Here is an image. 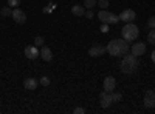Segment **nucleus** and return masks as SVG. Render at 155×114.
<instances>
[{
  "instance_id": "aec40b11",
  "label": "nucleus",
  "mask_w": 155,
  "mask_h": 114,
  "mask_svg": "<svg viewBox=\"0 0 155 114\" xmlns=\"http://www.w3.org/2000/svg\"><path fill=\"white\" fill-rule=\"evenodd\" d=\"M39 83H41L42 86H48V85H50V77H47V75H42L41 80H39Z\"/></svg>"
},
{
  "instance_id": "5701e85b",
  "label": "nucleus",
  "mask_w": 155,
  "mask_h": 114,
  "mask_svg": "<svg viewBox=\"0 0 155 114\" xmlns=\"http://www.w3.org/2000/svg\"><path fill=\"white\" fill-rule=\"evenodd\" d=\"M20 5V0H8V6L11 8H17Z\"/></svg>"
},
{
  "instance_id": "9b49d317",
  "label": "nucleus",
  "mask_w": 155,
  "mask_h": 114,
  "mask_svg": "<svg viewBox=\"0 0 155 114\" xmlns=\"http://www.w3.org/2000/svg\"><path fill=\"white\" fill-rule=\"evenodd\" d=\"M116 86V80L113 75H107V77L104 79V82H102V88H104L106 91H113Z\"/></svg>"
},
{
  "instance_id": "4468645a",
  "label": "nucleus",
  "mask_w": 155,
  "mask_h": 114,
  "mask_svg": "<svg viewBox=\"0 0 155 114\" xmlns=\"http://www.w3.org/2000/svg\"><path fill=\"white\" fill-rule=\"evenodd\" d=\"M41 59L45 60V62H50L53 59V53H51V49L48 46H42L41 48Z\"/></svg>"
},
{
  "instance_id": "c85d7f7f",
  "label": "nucleus",
  "mask_w": 155,
  "mask_h": 114,
  "mask_svg": "<svg viewBox=\"0 0 155 114\" xmlns=\"http://www.w3.org/2000/svg\"><path fill=\"white\" fill-rule=\"evenodd\" d=\"M150 60L155 63V49H153V51H152V54H150Z\"/></svg>"
},
{
  "instance_id": "412c9836",
  "label": "nucleus",
  "mask_w": 155,
  "mask_h": 114,
  "mask_svg": "<svg viewBox=\"0 0 155 114\" xmlns=\"http://www.w3.org/2000/svg\"><path fill=\"white\" fill-rule=\"evenodd\" d=\"M147 42L155 43V29H150V31H149V34H147Z\"/></svg>"
},
{
  "instance_id": "6ab92c4d",
  "label": "nucleus",
  "mask_w": 155,
  "mask_h": 114,
  "mask_svg": "<svg viewBox=\"0 0 155 114\" xmlns=\"http://www.w3.org/2000/svg\"><path fill=\"white\" fill-rule=\"evenodd\" d=\"M11 14H12V9H11V6H5V8H2V16L9 17Z\"/></svg>"
},
{
  "instance_id": "2eb2a0df",
  "label": "nucleus",
  "mask_w": 155,
  "mask_h": 114,
  "mask_svg": "<svg viewBox=\"0 0 155 114\" xmlns=\"http://www.w3.org/2000/svg\"><path fill=\"white\" fill-rule=\"evenodd\" d=\"M71 12H73V16H76V17H82L85 14V8L81 6V5H74L71 8Z\"/></svg>"
},
{
  "instance_id": "7ed1b4c3",
  "label": "nucleus",
  "mask_w": 155,
  "mask_h": 114,
  "mask_svg": "<svg viewBox=\"0 0 155 114\" xmlns=\"http://www.w3.org/2000/svg\"><path fill=\"white\" fill-rule=\"evenodd\" d=\"M121 34H123V39H124V40L132 42V40H135L137 37H138L140 29H138L137 25H134V22H132V23H126L124 28L121 29Z\"/></svg>"
},
{
  "instance_id": "4be33fe9",
  "label": "nucleus",
  "mask_w": 155,
  "mask_h": 114,
  "mask_svg": "<svg viewBox=\"0 0 155 114\" xmlns=\"http://www.w3.org/2000/svg\"><path fill=\"white\" fill-rule=\"evenodd\" d=\"M109 5H110V3H109V0H99V2H98V6H99L101 9H106Z\"/></svg>"
},
{
  "instance_id": "393cba45",
  "label": "nucleus",
  "mask_w": 155,
  "mask_h": 114,
  "mask_svg": "<svg viewBox=\"0 0 155 114\" xmlns=\"http://www.w3.org/2000/svg\"><path fill=\"white\" fill-rule=\"evenodd\" d=\"M112 96H113V102H120V100L123 99L121 93H112Z\"/></svg>"
},
{
  "instance_id": "f8f14e48",
  "label": "nucleus",
  "mask_w": 155,
  "mask_h": 114,
  "mask_svg": "<svg viewBox=\"0 0 155 114\" xmlns=\"http://www.w3.org/2000/svg\"><path fill=\"white\" fill-rule=\"evenodd\" d=\"M23 86H25V90H28V91H34L36 88L39 86V80L33 79V77H27L23 80Z\"/></svg>"
},
{
  "instance_id": "bb28decb",
  "label": "nucleus",
  "mask_w": 155,
  "mask_h": 114,
  "mask_svg": "<svg viewBox=\"0 0 155 114\" xmlns=\"http://www.w3.org/2000/svg\"><path fill=\"white\" fill-rule=\"evenodd\" d=\"M73 112H74V114H84V112H85V109H84V108H81V106H78V108H74V109H73Z\"/></svg>"
},
{
  "instance_id": "a878e982",
  "label": "nucleus",
  "mask_w": 155,
  "mask_h": 114,
  "mask_svg": "<svg viewBox=\"0 0 155 114\" xmlns=\"http://www.w3.org/2000/svg\"><path fill=\"white\" fill-rule=\"evenodd\" d=\"M99 29H101V32H109V23H102Z\"/></svg>"
},
{
  "instance_id": "a211bd4d",
  "label": "nucleus",
  "mask_w": 155,
  "mask_h": 114,
  "mask_svg": "<svg viewBox=\"0 0 155 114\" xmlns=\"http://www.w3.org/2000/svg\"><path fill=\"white\" fill-rule=\"evenodd\" d=\"M54 8H56V5H54V3H48L42 11H44V14H50V12H53V11H54Z\"/></svg>"
},
{
  "instance_id": "20e7f679",
  "label": "nucleus",
  "mask_w": 155,
  "mask_h": 114,
  "mask_svg": "<svg viewBox=\"0 0 155 114\" xmlns=\"http://www.w3.org/2000/svg\"><path fill=\"white\" fill-rule=\"evenodd\" d=\"M98 17H99V20H101V23H118L120 22V17L118 16H115V14H112V12H109V11H106V9H101L99 12H98Z\"/></svg>"
},
{
  "instance_id": "39448f33",
  "label": "nucleus",
  "mask_w": 155,
  "mask_h": 114,
  "mask_svg": "<svg viewBox=\"0 0 155 114\" xmlns=\"http://www.w3.org/2000/svg\"><path fill=\"white\" fill-rule=\"evenodd\" d=\"M113 103V96H112V91H102L101 94H99V105H101V108H104V109H107L110 105Z\"/></svg>"
},
{
  "instance_id": "f3484780",
  "label": "nucleus",
  "mask_w": 155,
  "mask_h": 114,
  "mask_svg": "<svg viewBox=\"0 0 155 114\" xmlns=\"http://www.w3.org/2000/svg\"><path fill=\"white\" fill-rule=\"evenodd\" d=\"M44 43H45V39H44L42 35H37L36 39H34V45H36L37 48H39V46L42 48V46H44Z\"/></svg>"
},
{
  "instance_id": "0eeeda50",
  "label": "nucleus",
  "mask_w": 155,
  "mask_h": 114,
  "mask_svg": "<svg viewBox=\"0 0 155 114\" xmlns=\"http://www.w3.org/2000/svg\"><path fill=\"white\" fill-rule=\"evenodd\" d=\"M11 17L14 19L16 23H25V22H27V14H25V11L20 9V8H14V9H12Z\"/></svg>"
},
{
  "instance_id": "f03ea898",
  "label": "nucleus",
  "mask_w": 155,
  "mask_h": 114,
  "mask_svg": "<svg viewBox=\"0 0 155 114\" xmlns=\"http://www.w3.org/2000/svg\"><path fill=\"white\" fill-rule=\"evenodd\" d=\"M120 66L124 74H134L138 68V57L135 54H124Z\"/></svg>"
},
{
  "instance_id": "b1692460",
  "label": "nucleus",
  "mask_w": 155,
  "mask_h": 114,
  "mask_svg": "<svg viewBox=\"0 0 155 114\" xmlns=\"http://www.w3.org/2000/svg\"><path fill=\"white\" fill-rule=\"evenodd\" d=\"M147 26H149L150 29H155V17H153V16L149 17V20H147Z\"/></svg>"
},
{
  "instance_id": "ddd939ff",
  "label": "nucleus",
  "mask_w": 155,
  "mask_h": 114,
  "mask_svg": "<svg viewBox=\"0 0 155 114\" xmlns=\"http://www.w3.org/2000/svg\"><path fill=\"white\" fill-rule=\"evenodd\" d=\"M104 53H106V48H102L99 45H95V46H92V48L88 49L90 57H99V56H102Z\"/></svg>"
},
{
  "instance_id": "6e6552de",
  "label": "nucleus",
  "mask_w": 155,
  "mask_h": 114,
  "mask_svg": "<svg viewBox=\"0 0 155 114\" xmlns=\"http://www.w3.org/2000/svg\"><path fill=\"white\" fill-rule=\"evenodd\" d=\"M143 102H144V106L146 108H155V91H152V90L146 91Z\"/></svg>"
},
{
  "instance_id": "f257e3e1",
  "label": "nucleus",
  "mask_w": 155,
  "mask_h": 114,
  "mask_svg": "<svg viewBox=\"0 0 155 114\" xmlns=\"http://www.w3.org/2000/svg\"><path fill=\"white\" fill-rule=\"evenodd\" d=\"M106 51L110 56H113V57H123L129 51L127 40H124V39H113V40H110L109 45L106 46Z\"/></svg>"
},
{
  "instance_id": "dca6fc26",
  "label": "nucleus",
  "mask_w": 155,
  "mask_h": 114,
  "mask_svg": "<svg viewBox=\"0 0 155 114\" xmlns=\"http://www.w3.org/2000/svg\"><path fill=\"white\" fill-rule=\"evenodd\" d=\"M96 3H98V0H84V8H87V9H92Z\"/></svg>"
},
{
  "instance_id": "9d476101",
  "label": "nucleus",
  "mask_w": 155,
  "mask_h": 114,
  "mask_svg": "<svg viewBox=\"0 0 155 114\" xmlns=\"http://www.w3.org/2000/svg\"><path fill=\"white\" fill-rule=\"evenodd\" d=\"M130 49H132V54H135L137 57H140V56H143V54L146 53V43H143V42H135Z\"/></svg>"
},
{
  "instance_id": "cd10ccee",
  "label": "nucleus",
  "mask_w": 155,
  "mask_h": 114,
  "mask_svg": "<svg viewBox=\"0 0 155 114\" xmlns=\"http://www.w3.org/2000/svg\"><path fill=\"white\" fill-rule=\"evenodd\" d=\"M84 16H85V17H88V19H92V17H93V12H92V9H87Z\"/></svg>"
},
{
  "instance_id": "423d86ee",
  "label": "nucleus",
  "mask_w": 155,
  "mask_h": 114,
  "mask_svg": "<svg viewBox=\"0 0 155 114\" xmlns=\"http://www.w3.org/2000/svg\"><path fill=\"white\" fill-rule=\"evenodd\" d=\"M118 17H120V20L124 22V23H132V22L137 19V12H135L134 9H124Z\"/></svg>"
},
{
  "instance_id": "1a4fd4ad",
  "label": "nucleus",
  "mask_w": 155,
  "mask_h": 114,
  "mask_svg": "<svg viewBox=\"0 0 155 114\" xmlns=\"http://www.w3.org/2000/svg\"><path fill=\"white\" fill-rule=\"evenodd\" d=\"M25 56H27L30 60H34V59H37L39 56H41V51H39V48L36 45H30V46L25 48Z\"/></svg>"
}]
</instances>
